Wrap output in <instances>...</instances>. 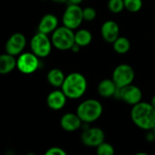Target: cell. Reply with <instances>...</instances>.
<instances>
[{"mask_svg":"<svg viewBox=\"0 0 155 155\" xmlns=\"http://www.w3.org/2000/svg\"><path fill=\"white\" fill-rule=\"evenodd\" d=\"M131 118L138 128L151 131L155 125V108L151 103L140 102L133 106Z\"/></svg>","mask_w":155,"mask_h":155,"instance_id":"obj_1","label":"cell"},{"mask_svg":"<svg viewBox=\"0 0 155 155\" xmlns=\"http://www.w3.org/2000/svg\"><path fill=\"white\" fill-rule=\"evenodd\" d=\"M61 89L68 99L77 100L85 94L87 89V80L81 73H71L65 76Z\"/></svg>","mask_w":155,"mask_h":155,"instance_id":"obj_2","label":"cell"},{"mask_svg":"<svg viewBox=\"0 0 155 155\" xmlns=\"http://www.w3.org/2000/svg\"><path fill=\"white\" fill-rule=\"evenodd\" d=\"M103 111V105L98 100L87 99L78 105L76 114L81 118L83 123L91 124L97 121L101 117Z\"/></svg>","mask_w":155,"mask_h":155,"instance_id":"obj_3","label":"cell"},{"mask_svg":"<svg viewBox=\"0 0 155 155\" xmlns=\"http://www.w3.org/2000/svg\"><path fill=\"white\" fill-rule=\"evenodd\" d=\"M51 41L53 46L58 50H71L74 42V32L64 25L58 26L52 34Z\"/></svg>","mask_w":155,"mask_h":155,"instance_id":"obj_4","label":"cell"},{"mask_svg":"<svg viewBox=\"0 0 155 155\" xmlns=\"http://www.w3.org/2000/svg\"><path fill=\"white\" fill-rule=\"evenodd\" d=\"M31 51L36 54L39 58H45L48 56L52 51L53 44L49 39L48 35L37 32L30 41Z\"/></svg>","mask_w":155,"mask_h":155,"instance_id":"obj_5","label":"cell"},{"mask_svg":"<svg viewBox=\"0 0 155 155\" xmlns=\"http://www.w3.org/2000/svg\"><path fill=\"white\" fill-rule=\"evenodd\" d=\"M84 14L83 8L79 5H73L69 4L63 14L62 21L63 25L70 28V29H77L82 22L84 21Z\"/></svg>","mask_w":155,"mask_h":155,"instance_id":"obj_6","label":"cell"},{"mask_svg":"<svg viewBox=\"0 0 155 155\" xmlns=\"http://www.w3.org/2000/svg\"><path fill=\"white\" fill-rule=\"evenodd\" d=\"M134 76H135L134 70L130 64H121L114 68L113 72L112 79L115 83L117 87L122 88L133 84L134 80Z\"/></svg>","mask_w":155,"mask_h":155,"instance_id":"obj_7","label":"cell"},{"mask_svg":"<svg viewBox=\"0 0 155 155\" xmlns=\"http://www.w3.org/2000/svg\"><path fill=\"white\" fill-rule=\"evenodd\" d=\"M114 97L117 99H121L127 104L134 106L138 103L142 102L143 94L138 86L131 84L122 88L118 87L115 92Z\"/></svg>","mask_w":155,"mask_h":155,"instance_id":"obj_8","label":"cell"},{"mask_svg":"<svg viewBox=\"0 0 155 155\" xmlns=\"http://www.w3.org/2000/svg\"><path fill=\"white\" fill-rule=\"evenodd\" d=\"M39 57L31 51L22 53L18 55L16 68L22 74H30L35 73L39 68Z\"/></svg>","mask_w":155,"mask_h":155,"instance_id":"obj_9","label":"cell"},{"mask_svg":"<svg viewBox=\"0 0 155 155\" xmlns=\"http://www.w3.org/2000/svg\"><path fill=\"white\" fill-rule=\"evenodd\" d=\"M104 133L98 127H92L84 130L81 134L82 143L88 147H97L104 142Z\"/></svg>","mask_w":155,"mask_h":155,"instance_id":"obj_10","label":"cell"},{"mask_svg":"<svg viewBox=\"0 0 155 155\" xmlns=\"http://www.w3.org/2000/svg\"><path fill=\"white\" fill-rule=\"evenodd\" d=\"M26 45V38L21 33L13 34L5 43V53L13 54L15 56L19 55L24 51Z\"/></svg>","mask_w":155,"mask_h":155,"instance_id":"obj_11","label":"cell"},{"mask_svg":"<svg viewBox=\"0 0 155 155\" xmlns=\"http://www.w3.org/2000/svg\"><path fill=\"white\" fill-rule=\"evenodd\" d=\"M120 27L115 21L107 20L101 27V35L104 40L107 43L113 44L120 35Z\"/></svg>","mask_w":155,"mask_h":155,"instance_id":"obj_12","label":"cell"},{"mask_svg":"<svg viewBox=\"0 0 155 155\" xmlns=\"http://www.w3.org/2000/svg\"><path fill=\"white\" fill-rule=\"evenodd\" d=\"M83 124V121L76 113L64 114L60 120V125L62 129L66 132H75L78 129L82 128Z\"/></svg>","mask_w":155,"mask_h":155,"instance_id":"obj_13","label":"cell"},{"mask_svg":"<svg viewBox=\"0 0 155 155\" xmlns=\"http://www.w3.org/2000/svg\"><path fill=\"white\" fill-rule=\"evenodd\" d=\"M67 101V96L63 92V90H54L51 92L46 98V104L47 106L54 110V111H59L63 109L65 106Z\"/></svg>","mask_w":155,"mask_h":155,"instance_id":"obj_14","label":"cell"},{"mask_svg":"<svg viewBox=\"0 0 155 155\" xmlns=\"http://www.w3.org/2000/svg\"><path fill=\"white\" fill-rule=\"evenodd\" d=\"M58 27V18L53 14L45 15L39 24H38V32L50 35Z\"/></svg>","mask_w":155,"mask_h":155,"instance_id":"obj_15","label":"cell"},{"mask_svg":"<svg viewBox=\"0 0 155 155\" xmlns=\"http://www.w3.org/2000/svg\"><path fill=\"white\" fill-rule=\"evenodd\" d=\"M117 88L118 87L116 86L113 79H104L99 83L97 86V91L100 96L104 98H109L114 96Z\"/></svg>","mask_w":155,"mask_h":155,"instance_id":"obj_16","label":"cell"},{"mask_svg":"<svg viewBox=\"0 0 155 155\" xmlns=\"http://www.w3.org/2000/svg\"><path fill=\"white\" fill-rule=\"evenodd\" d=\"M17 59L15 56L10 54H4L0 55V74H6L11 73L15 68H16Z\"/></svg>","mask_w":155,"mask_h":155,"instance_id":"obj_17","label":"cell"},{"mask_svg":"<svg viewBox=\"0 0 155 155\" xmlns=\"http://www.w3.org/2000/svg\"><path fill=\"white\" fill-rule=\"evenodd\" d=\"M65 75L59 68H53L47 74V82L54 87H62Z\"/></svg>","mask_w":155,"mask_h":155,"instance_id":"obj_18","label":"cell"},{"mask_svg":"<svg viewBox=\"0 0 155 155\" xmlns=\"http://www.w3.org/2000/svg\"><path fill=\"white\" fill-rule=\"evenodd\" d=\"M93 40L92 33L87 29H79L74 33V42L81 47L87 46Z\"/></svg>","mask_w":155,"mask_h":155,"instance_id":"obj_19","label":"cell"},{"mask_svg":"<svg viewBox=\"0 0 155 155\" xmlns=\"http://www.w3.org/2000/svg\"><path fill=\"white\" fill-rule=\"evenodd\" d=\"M114 50L119 54H124L129 52L131 48V42L127 37L119 36L114 43H113Z\"/></svg>","mask_w":155,"mask_h":155,"instance_id":"obj_20","label":"cell"},{"mask_svg":"<svg viewBox=\"0 0 155 155\" xmlns=\"http://www.w3.org/2000/svg\"><path fill=\"white\" fill-rule=\"evenodd\" d=\"M125 9L131 13H137L143 7V0H124Z\"/></svg>","mask_w":155,"mask_h":155,"instance_id":"obj_21","label":"cell"},{"mask_svg":"<svg viewBox=\"0 0 155 155\" xmlns=\"http://www.w3.org/2000/svg\"><path fill=\"white\" fill-rule=\"evenodd\" d=\"M108 8L114 14H119L125 9L124 1V0H109L108 1Z\"/></svg>","mask_w":155,"mask_h":155,"instance_id":"obj_22","label":"cell"},{"mask_svg":"<svg viewBox=\"0 0 155 155\" xmlns=\"http://www.w3.org/2000/svg\"><path fill=\"white\" fill-rule=\"evenodd\" d=\"M96 153L98 155H114V148L112 144L103 142L96 147Z\"/></svg>","mask_w":155,"mask_h":155,"instance_id":"obj_23","label":"cell"},{"mask_svg":"<svg viewBox=\"0 0 155 155\" xmlns=\"http://www.w3.org/2000/svg\"><path fill=\"white\" fill-rule=\"evenodd\" d=\"M84 19V21H93L96 18V10L92 6H87L83 9Z\"/></svg>","mask_w":155,"mask_h":155,"instance_id":"obj_24","label":"cell"},{"mask_svg":"<svg viewBox=\"0 0 155 155\" xmlns=\"http://www.w3.org/2000/svg\"><path fill=\"white\" fill-rule=\"evenodd\" d=\"M45 155H66V152L60 147H51L45 152Z\"/></svg>","mask_w":155,"mask_h":155,"instance_id":"obj_25","label":"cell"},{"mask_svg":"<svg viewBox=\"0 0 155 155\" xmlns=\"http://www.w3.org/2000/svg\"><path fill=\"white\" fill-rule=\"evenodd\" d=\"M80 49H81V46H80L79 45H77L76 43H74V45H73L72 48H71V51H73L74 53H78V52L80 51Z\"/></svg>","mask_w":155,"mask_h":155,"instance_id":"obj_26","label":"cell"},{"mask_svg":"<svg viewBox=\"0 0 155 155\" xmlns=\"http://www.w3.org/2000/svg\"><path fill=\"white\" fill-rule=\"evenodd\" d=\"M68 2L73 5H80L83 2V0H68Z\"/></svg>","mask_w":155,"mask_h":155,"instance_id":"obj_27","label":"cell"},{"mask_svg":"<svg viewBox=\"0 0 155 155\" xmlns=\"http://www.w3.org/2000/svg\"><path fill=\"white\" fill-rule=\"evenodd\" d=\"M55 3H58V4H63V3H65V2H68V0H52Z\"/></svg>","mask_w":155,"mask_h":155,"instance_id":"obj_28","label":"cell"},{"mask_svg":"<svg viewBox=\"0 0 155 155\" xmlns=\"http://www.w3.org/2000/svg\"><path fill=\"white\" fill-rule=\"evenodd\" d=\"M151 104L155 108V95L153 96V98H152V100H151Z\"/></svg>","mask_w":155,"mask_h":155,"instance_id":"obj_29","label":"cell"},{"mask_svg":"<svg viewBox=\"0 0 155 155\" xmlns=\"http://www.w3.org/2000/svg\"><path fill=\"white\" fill-rule=\"evenodd\" d=\"M152 131L153 132V134H155V125H154V127L153 128V130H152Z\"/></svg>","mask_w":155,"mask_h":155,"instance_id":"obj_30","label":"cell"}]
</instances>
